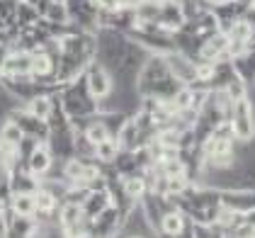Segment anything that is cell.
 <instances>
[{
    "mask_svg": "<svg viewBox=\"0 0 255 238\" xmlns=\"http://www.w3.org/2000/svg\"><path fill=\"white\" fill-rule=\"evenodd\" d=\"M59 102H61V110L66 112L68 119L95 117V115H98V100L90 98L83 76L76 78L73 83H66V85H63V90L59 93Z\"/></svg>",
    "mask_w": 255,
    "mask_h": 238,
    "instance_id": "cell-1",
    "label": "cell"
},
{
    "mask_svg": "<svg viewBox=\"0 0 255 238\" xmlns=\"http://www.w3.org/2000/svg\"><path fill=\"white\" fill-rule=\"evenodd\" d=\"M83 80L88 85V93L93 100H105L115 90V78L110 73V68H105L100 61H90L83 71Z\"/></svg>",
    "mask_w": 255,
    "mask_h": 238,
    "instance_id": "cell-2",
    "label": "cell"
},
{
    "mask_svg": "<svg viewBox=\"0 0 255 238\" xmlns=\"http://www.w3.org/2000/svg\"><path fill=\"white\" fill-rule=\"evenodd\" d=\"M229 121H231L236 141H253L255 139V112H253L251 98L236 100L234 117L229 119Z\"/></svg>",
    "mask_w": 255,
    "mask_h": 238,
    "instance_id": "cell-3",
    "label": "cell"
},
{
    "mask_svg": "<svg viewBox=\"0 0 255 238\" xmlns=\"http://www.w3.org/2000/svg\"><path fill=\"white\" fill-rule=\"evenodd\" d=\"M219 204L231 209V212L246 214V212L255 209V190H221Z\"/></svg>",
    "mask_w": 255,
    "mask_h": 238,
    "instance_id": "cell-4",
    "label": "cell"
},
{
    "mask_svg": "<svg viewBox=\"0 0 255 238\" xmlns=\"http://www.w3.org/2000/svg\"><path fill=\"white\" fill-rule=\"evenodd\" d=\"M163 59L168 63L170 73H173L182 85H192V83H197V66L187 59V56H182L180 51H170V54H165Z\"/></svg>",
    "mask_w": 255,
    "mask_h": 238,
    "instance_id": "cell-5",
    "label": "cell"
},
{
    "mask_svg": "<svg viewBox=\"0 0 255 238\" xmlns=\"http://www.w3.org/2000/svg\"><path fill=\"white\" fill-rule=\"evenodd\" d=\"M54 153H51V148L46 146V143H39L37 148H34V153L27 158V163H24V170H29L34 178H44L49 170H51V165H54Z\"/></svg>",
    "mask_w": 255,
    "mask_h": 238,
    "instance_id": "cell-6",
    "label": "cell"
},
{
    "mask_svg": "<svg viewBox=\"0 0 255 238\" xmlns=\"http://www.w3.org/2000/svg\"><path fill=\"white\" fill-rule=\"evenodd\" d=\"M158 27L168 34H173L177 29L185 27V15H182V7L177 5L175 0L170 2H160V15H158Z\"/></svg>",
    "mask_w": 255,
    "mask_h": 238,
    "instance_id": "cell-7",
    "label": "cell"
},
{
    "mask_svg": "<svg viewBox=\"0 0 255 238\" xmlns=\"http://www.w3.org/2000/svg\"><path fill=\"white\" fill-rule=\"evenodd\" d=\"M39 178H34L29 170L24 168H17L10 173V192L12 195H34L39 190Z\"/></svg>",
    "mask_w": 255,
    "mask_h": 238,
    "instance_id": "cell-8",
    "label": "cell"
},
{
    "mask_svg": "<svg viewBox=\"0 0 255 238\" xmlns=\"http://www.w3.org/2000/svg\"><path fill=\"white\" fill-rule=\"evenodd\" d=\"M29 71H32V54L29 51H20V49H12L7 61H5V66H2V73L5 76H29Z\"/></svg>",
    "mask_w": 255,
    "mask_h": 238,
    "instance_id": "cell-9",
    "label": "cell"
},
{
    "mask_svg": "<svg viewBox=\"0 0 255 238\" xmlns=\"http://www.w3.org/2000/svg\"><path fill=\"white\" fill-rule=\"evenodd\" d=\"M234 63L236 76L243 80L248 88L255 85V49H246L243 54H238L236 59H231Z\"/></svg>",
    "mask_w": 255,
    "mask_h": 238,
    "instance_id": "cell-10",
    "label": "cell"
},
{
    "mask_svg": "<svg viewBox=\"0 0 255 238\" xmlns=\"http://www.w3.org/2000/svg\"><path fill=\"white\" fill-rule=\"evenodd\" d=\"M226 44H229V37H226V34H221V32H216V34H212L209 39H204L202 51H199V59L202 61L224 59V54H226Z\"/></svg>",
    "mask_w": 255,
    "mask_h": 238,
    "instance_id": "cell-11",
    "label": "cell"
},
{
    "mask_svg": "<svg viewBox=\"0 0 255 238\" xmlns=\"http://www.w3.org/2000/svg\"><path fill=\"white\" fill-rule=\"evenodd\" d=\"M112 202H110V192L107 190H98V192H90L88 197L83 199V214L90 219H95L100 214V212H105L107 207H110Z\"/></svg>",
    "mask_w": 255,
    "mask_h": 238,
    "instance_id": "cell-12",
    "label": "cell"
},
{
    "mask_svg": "<svg viewBox=\"0 0 255 238\" xmlns=\"http://www.w3.org/2000/svg\"><path fill=\"white\" fill-rule=\"evenodd\" d=\"M39 10L34 7V5H29L27 0H20L17 2V12H15V24L20 27V29H29V27H34L37 22H39Z\"/></svg>",
    "mask_w": 255,
    "mask_h": 238,
    "instance_id": "cell-13",
    "label": "cell"
},
{
    "mask_svg": "<svg viewBox=\"0 0 255 238\" xmlns=\"http://www.w3.org/2000/svg\"><path fill=\"white\" fill-rule=\"evenodd\" d=\"M27 112L32 115V117H37V119H49V115H51V110H54V95H37V98H32L27 105Z\"/></svg>",
    "mask_w": 255,
    "mask_h": 238,
    "instance_id": "cell-14",
    "label": "cell"
},
{
    "mask_svg": "<svg viewBox=\"0 0 255 238\" xmlns=\"http://www.w3.org/2000/svg\"><path fill=\"white\" fill-rule=\"evenodd\" d=\"M112 168L117 170L119 178H127V175L141 173L138 165H136V158H134V151H119L117 158L112 160Z\"/></svg>",
    "mask_w": 255,
    "mask_h": 238,
    "instance_id": "cell-15",
    "label": "cell"
},
{
    "mask_svg": "<svg viewBox=\"0 0 255 238\" xmlns=\"http://www.w3.org/2000/svg\"><path fill=\"white\" fill-rule=\"evenodd\" d=\"M119 151H122V148H119L117 139H105L102 143L93 146V158L100 160V163H105V165H112V160L117 158Z\"/></svg>",
    "mask_w": 255,
    "mask_h": 238,
    "instance_id": "cell-16",
    "label": "cell"
},
{
    "mask_svg": "<svg viewBox=\"0 0 255 238\" xmlns=\"http://www.w3.org/2000/svg\"><path fill=\"white\" fill-rule=\"evenodd\" d=\"M10 209H12L17 217H34V214H37L34 195H12V197H10Z\"/></svg>",
    "mask_w": 255,
    "mask_h": 238,
    "instance_id": "cell-17",
    "label": "cell"
},
{
    "mask_svg": "<svg viewBox=\"0 0 255 238\" xmlns=\"http://www.w3.org/2000/svg\"><path fill=\"white\" fill-rule=\"evenodd\" d=\"M22 139H24V131L20 129V124H17V121L5 119V121L0 124V143H7V146H12V148H15Z\"/></svg>",
    "mask_w": 255,
    "mask_h": 238,
    "instance_id": "cell-18",
    "label": "cell"
},
{
    "mask_svg": "<svg viewBox=\"0 0 255 238\" xmlns=\"http://www.w3.org/2000/svg\"><path fill=\"white\" fill-rule=\"evenodd\" d=\"M134 15H136V22H158L160 2H156V0H138L134 5Z\"/></svg>",
    "mask_w": 255,
    "mask_h": 238,
    "instance_id": "cell-19",
    "label": "cell"
},
{
    "mask_svg": "<svg viewBox=\"0 0 255 238\" xmlns=\"http://www.w3.org/2000/svg\"><path fill=\"white\" fill-rule=\"evenodd\" d=\"M122 187H124V192L134 199V202H138V199L146 195V182H143V175H141V173L122 178Z\"/></svg>",
    "mask_w": 255,
    "mask_h": 238,
    "instance_id": "cell-20",
    "label": "cell"
},
{
    "mask_svg": "<svg viewBox=\"0 0 255 238\" xmlns=\"http://www.w3.org/2000/svg\"><path fill=\"white\" fill-rule=\"evenodd\" d=\"M37 226H39V219L37 217H17V214H15L12 224H10L7 229L15 231V234H20V236H24V238H32V234L37 231ZM7 229H5V231H7Z\"/></svg>",
    "mask_w": 255,
    "mask_h": 238,
    "instance_id": "cell-21",
    "label": "cell"
},
{
    "mask_svg": "<svg viewBox=\"0 0 255 238\" xmlns=\"http://www.w3.org/2000/svg\"><path fill=\"white\" fill-rule=\"evenodd\" d=\"M83 134H85V139L90 141L93 146L102 143L105 139H112V136H110V131H107V126H105V124H102L98 117H93V121L85 126V131H83Z\"/></svg>",
    "mask_w": 255,
    "mask_h": 238,
    "instance_id": "cell-22",
    "label": "cell"
},
{
    "mask_svg": "<svg viewBox=\"0 0 255 238\" xmlns=\"http://www.w3.org/2000/svg\"><path fill=\"white\" fill-rule=\"evenodd\" d=\"M98 119L102 121V124H105V126H107L110 136L115 139V136L119 134V129L124 126V121H127L129 117H127L124 112H107V115H98Z\"/></svg>",
    "mask_w": 255,
    "mask_h": 238,
    "instance_id": "cell-23",
    "label": "cell"
},
{
    "mask_svg": "<svg viewBox=\"0 0 255 238\" xmlns=\"http://www.w3.org/2000/svg\"><path fill=\"white\" fill-rule=\"evenodd\" d=\"M41 17H44L46 22H51V24H63V22H68V10H66V2H51Z\"/></svg>",
    "mask_w": 255,
    "mask_h": 238,
    "instance_id": "cell-24",
    "label": "cell"
},
{
    "mask_svg": "<svg viewBox=\"0 0 255 238\" xmlns=\"http://www.w3.org/2000/svg\"><path fill=\"white\" fill-rule=\"evenodd\" d=\"M15 12H17V0H0V17L7 24H15Z\"/></svg>",
    "mask_w": 255,
    "mask_h": 238,
    "instance_id": "cell-25",
    "label": "cell"
},
{
    "mask_svg": "<svg viewBox=\"0 0 255 238\" xmlns=\"http://www.w3.org/2000/svg\"><path fill=\"white\" fill-rule=\"evenodd\" d=\"M231 234L238 236V238H255V229L251 226V224H246V221H243V224H238V226H236Z\"/></svg>",
    "mask_w": 255,
    "mask_h": 238,
    "instance_id": "cell-26",
    "label": "cell"
},
{
    "mask_svg": "<svg viewBox=\"0 0 255 238\" xmlns=\"http://www.w3.org/2000/svg\"><path fill=\"white\" fill-rule=\"evenodd\" d=\"M10 44H2L0 41V73H2V66H5V61H7V56H10Z\"/></svg>",
    "mask_w": 255,
    "mask_h": 238,
    "instance_id": "cell-27",
    "label": "cell"
},
{
    "mask_svg": "<svg viewBox=\"0 0 255 238\" xmlns=\"http://www.w3.org/2000/svg\"><path fill=\"white\" fill-rule=\"evenodd\" d=\"M243 221H246V224H251V226L255 229V209H251V212H246V214H243Z\"/></svg>",
    "mask_w": 255,
    "mask_h": 238,
    "instance_id": "cell-28",
    "label": "cell"
},
{
    "mask_svg": "<svg viewBox=\"0 0 255 238\" xmlns=\"http://www.w3.org/2000/svg\"><path fill=\"white\" fill-rule=\"evenodd\" d=\"M5 238H24V236H20V234H15V231L7 229V231H5Z\"/></svg>",
    "mask_w": 255,
    "mask_h": 238,
    "instance_id": "cell-29",
    "label": "cell"
},
{
    "mask_svg": "<svg viewBox=\"0 0 255 238\" xmlns=\"http://www.w3.org/2000/svg\"><path fill=\"white\" fill-rule=\"evenodd\" d=\"M207 2H209V5L214 7V5H221V2H229V0H207Z\"/></svg>",
    "mask_w": 255,
    "mask_h": 238,
    "instance_id": "cell-30",
    "label": "cell"
},
{
    "mask_svg": "<svg viewBox=\"0 0 255 238\" xmlns=\"http://www.w3.org/2000/svg\"><path fill=\"white\" fill-rule=\"evenodd\" d=\"M236 5H251V2H253V0H234Z\"/></svg>",
    "mask_w": 255,
    "mask_h": 238,
    "instance_id": "cell-31",
    "label": "cell"
},
{
    "mask_svg": "<svg viewBox=\"0 0 255 238\" xmlns=\"http://www.w3.org/2000/svg\"><path fill=\"white\" fill-rule=\"evenodd\" d=\"M0 234H5V224H2V209H0Z\"/></svg>",
    "mask_w": 255,
    "mask_h": 238,
    "instance_id": "cell-32",
    "label": "cell"
},
{
    "mask_svg": "<svg viewBox=\"0 0 255 238\" xmlns=\"http://www.w3.org/2000/svg\"><path fill=\"white\" fill-rule=\"evenodd\" d=\"M173 238H192V236H190V231H185V234H180V236H173Z\"/></svg>",
    "mask_w": 255,
    "mask_h": 238,
    "instance_id": "cell-33",
    "label": "cell"
},
{
    "mask_svg": "<svg viewBox=\"0 0 255 238\" xmlns=\"http://www.w3.org/2000/svg\"><path fill=\"white\" fill-rule=\"evenodd\" d=\"M224 238H238V236H234V234H224Z\"/></svg>",
    "mask_w": 255,
    "mask_h": 238,
    "instance_id": "cell-34",
    "label": "cell"
},
{
    "mask_svg": "<svg viewBox=\"0 0 255 238\" xmlns=\"http://www.w3.org/2000/svg\"><path fill=\"white\" fill-rule=\"evenodd\" d=\"M124 238H143V236H124Z\"/></svg>",
    "mask_w": 255,
    "mask_h": 238,
    "instance_id": "cell-35",
    "label": "cell"
},
{
    "mask_svg": "<svg viewBox=\"0 0 255 238\" xmlns=\"http://www.w3.org/2000/svg\"><path fill=\"white\" fill-rule=\"evenodd\" d=\"M51 2H66V0H51Z\"/></svg>",
    "mask_w": 255,
    "mask_h": 238,
    "instance_id": "cell-36",
    "label": "cell"
},
{
    "mask_svg": "<svg viewBox=\"0 0 255 238\" xmlns=\"http://www.w3.org/2000/svg\"><path fill=\"white\" fill-rule=\"evenodd\" d=\"M156 2H170V0H156Z\"/></svg>",
    "mask_w": 255,
    "mask_h": 238,
    "instance_id": "cell-37",
    "label": "cell"
},
{
    "mask_svg": "<svg viewBox=\"0 0 255 238\" xmlns=\"http://www.w3.org/2000/svg\"><path fill=\"white\" fill-rule=\"evenodd\" d=\"M251 5H253V7H255V0H253V2H251Z\"/></svg>",
    "mask_w": 255,
    "mask_h": 238,
    "instance_id": "cell-38",
    "label": "cell"
},
{
    "mask_svg": "<svg viewBox=\"0 0 255 238\" xmlns=\"http://www.w3.org/2000/svg\"><path fill=\"white\" fill-rule=\"evenodd\" d=\"M17 2H20V0H17Z\"/></svg>",
    "mask_w": 255,
    "mask_h": 238,
    "instance_id": "cell-39",
    "label": "cell"
}]
</instances>
